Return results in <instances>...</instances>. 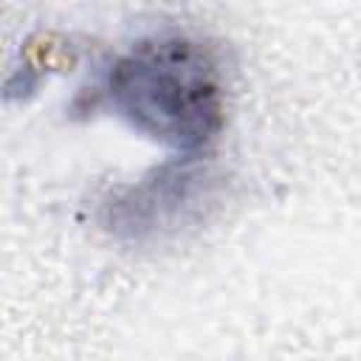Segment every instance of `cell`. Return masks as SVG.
Listing matches in <instances>:
<instances>
[{
    "label": "cell",
    "mask_w": 361,
    "mask_h": 361,
    "mask_svg": "<svg viewBox=\"0 0 361 361\" xmlns=\"http://www.w3.org/2000/svg\"><path fill=\"white\" fill-rule=\"evenodd\" d=\"M102 93L135 133L197 158L226 121L223 73L200 39L166 31L130 45L107 71Z\"/></svg>",
    "instance_id": "cell-1"
},
{
    "label": "cell",
    "mask_w": 361,
    "mask_h": 361,
    "mask_svg": "<svg viewBox=\"0 0 361 361\" xmlns=\"http://www.w3.org/2000/svg\"><path fill=\"white\" fill-rule=\"evenodd\" d=\"M192 161L195 158L178 155L175 164L155 169L149 178H144L141 183L127 189L121 200L107 203V223L116 231L127 228L135 237L141 231L164 223V217L172 214L178 209V203L183 206L192 195V183L197 180Z\"/></svg>",
    "instance_id": "cell-2"
}]
</instances>
